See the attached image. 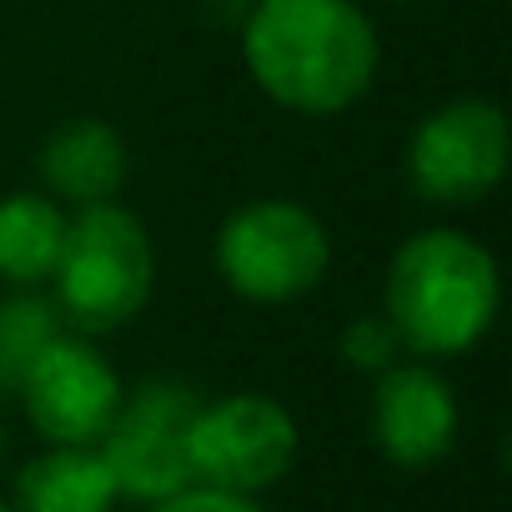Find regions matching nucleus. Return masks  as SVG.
I'll list each match as a JSON object with an SVG mask.
<instances>
[{"label": "nucleus", "mask_w": 512, "mask_h": 512, "mask_svg": "<svg viewBox=\"0 0 512 512\" xmlns=\"http://www.w3.org/2000/svg\"><path fill=\"white\" fill-rule=\"evenodd\" d=\"M61 332V312L51 297L16 292L0 302V392H16L36 352Z\"/></svg>", "instance_id": "ddd939ff"}, {"label": "nucleus", "mask_w": 512, "mask_h": 512, "mask_svg": "<svg viewBox=\"0 0 512 512\" xmlns=\"http://www.w3.org/2000/svg\"><path fill=\"white\" fill-rule=\"evenodd\" d=\"M402 352V337L397 327L387 322V312H372V317H357L347 332H342V357L357 367V372H387Z\"/></svg>", "instance_id": "4468645a"}, {"label": "nucleus", "mask_w": 512, "mask_h": 512, "mask_svg": "<svg viewBox=\"0 0 512 512\" xmlns=\"http://www.w3.org/2000/svg\"><path fill=\"white\" fill-rule=\"evenodd\" d=\"M31 427L56 442V447H91L101 442L106 422L116 417L126 387L116 377V367L101 357V347L86 332H56L36 362L26 367L21 387H16Z\"/></svg>", "instance_id": "6e6552de"}, {"label": "nucleus", "mask_w": 512, "mask_h": 512, "mask_svg": "<svg viewBox=\"0 0 512 512\" xmlns=\"http://www.w3.org/2000/svg\"><path fill=\"white\" fill-rule=\"evenodd\" d=\"M121 502L116 477L101 457V447H56L46 442L41 457H31L16 472V512H111Z\"/></svg>", "instance_id": "9b49d317"}, {"label": "nucleus", "mask_w": 512, "mask_h": 512, "mask_svg": "<svg viewBox=\"0 0 512 512\" xmlns=\"http://www.w3.org/2000/svg\"><path fill=\"white\" fill-rule=\"evenodd\" d=\"M126 141L96 121H66L46 136L41 146V181L61 206H96V201H116L121 181H126Z\"/></svg>", "instance_id": "9d476101"}, {"label": "nucleus", "mask_w": 512, "mask_h": 512, "mask_svg": "<svg viewBox=\"0 0 512 512\" xmlns=\"http://www.w3.org/2000/svg\"><path fill=\"white\" fill-rule=\"evenodd\" d=\"M457 397L432 362H392L372 387V442L392 467H437L457 442Z\"/></svg>", "instance_id": "1a4fd4ad"}, {"label": "nucleus", "mask_w": 512, "mask_h": 512, "mask_svg": "<svg viewBox=\"0 0 512 512\" xmlns=\"http://www.w3.org/2000/svg\"><path fill=\"white\" fill-rule=\"evenodd\" d=\"M66 206L56 196L11 191L0 196V282L36 292L51 282L66 241Z\"/></svg>", "instance_id": "f8f14e48"}, {"label": "nucleus", "mask_w": 512, "mask_h": 512, "mask_svg": "<svg viewBox=\"0 0 512 512\" xmlns=\"http://www.w3.org/2000/svg\"><path fill=\"white\" fill-rule=\"evenodd\" d=\"M241 56L277 106L337 116L367 96L382 46L352 0H251L241 16Z\"/></svg>", "instance_id": "f257e3e1"}, {"label": "nucleus", "mask_w": 512, "mask_h": 512, "mask_svg": "<svg viewBox=\"0 0 512 512\" xmlns=\"http://www.w3.org/2000/svg\"><path fill=\"white\" fill-rule=\"evenodd\" d=\"M0 512H16V507H11V502H0Z\"/></svg>", "instance_id": "dca6fc26"}, {"label": "nucleus", "mask_w": 512, "mask_h": 512, "mask_svg": "<svg viewBox=\"0 0 512 512\" xmlns=\"http://www.w3.org/2000/svg\"><path fill=\"white\" fill-rule=\"evenodd\" d=\"M196 392L186 382L156 377L141 382L136 392L121 397L116 417L101 432V457L116 477L121 502L136 507H156L166 497H176L181 487H191V457H186V427L196 412Z\"/></svg>", "instance_id": "423d86ee"}, {"label": "nucleus", "mask_w": 512, "mask_h": 512, "mask_svg": "<svg viewBox=\"0 0 512 512\" xmlns=\"http://www.w3.org/2000/svg\"><path fill=\"white\" fill-rule=\"evenodd\" d=\"M502 282L482 241L452 226H427L407 236L387 267V322L402 337V352L417 357H462L497 322Z\"/></svg>", "instance_id": "f03ea898"}, {"label": "nucleus", "mask_w": 512, "mask_h": 512, "mask_svg": "<svg viewBox=\"0 0 512 512\" xmlns=\"http://www.w3.org/2000/svg\"><path fill=\"white\" fill-rule=\"evenodd\" d=\"M332 267V236L302 201H246L216 231V272L221 282L262 307H282L322 287Z\"/></svg>", "instance_id": "20e7f679"}, {"label": "nucleus", "mask_w": 512, "mask_h": 512, "mask_svg": "<svg viewBox=\"0 0 512 512\" xmlns=\"http://www.w3.org/2000/svg\"><path fill=\"white\" fill-rule=\"evenodd\" d=\"M146 512H272V507H262V497H246V492H221V487L191 482V487H181L176 497H166Z\"/></svg>", "instance_id": "2eb2a0df"}, {"label": "nucleus", "mask_w": 512, "mask_h": 512, "mask_svg": "<svg viewBox=\"0 0 512 512\" xmlns=\"http://www.w3.org/2000/svg\"><path fill=\"white\" fill-rule=\"evenodd\" d=\"M507 176V116L492 101L462 96L417 121L407 141V181L422 201L477 206Z\"/></svg>", "instance_id": "0eeeda50"}, {"label": "nucleus", "mask_w": 512, "mask_h": 512, "mask_svg": "<svg viewBox=\"0 0 512 512\" xmlns=\"http://www.w3.org/2000/svg\"><path fill=\"white\" fill-rule=\"evenodd\" d=\"M302 432L297 417L267 392H231L216 402H196L186 427L191 482L262 497L297 462Z\"/></svg>", "instance_id": "39448f33"}, {"label": "nucleus", "mask_w": 512, "mask_h": 512, "mask_svg": "<svg viewBox=\"0 0 512 512\" xmlns=\"http://www.w3.org/2000/svg\"><path fill=\"white\" fill-rule=\"evenodd\" d=\"M0 452H6V432H0Z\"/></svg>", "instance_id": "f3484780"}, {"label": "nucleus", "mask_w": 512, "mask_h": 512, "mask_svg": "<svg viewBox=\"0 0 512 512\" xmlns=\"http://www.w3.org/2000/svg\"><path fill=\"white\" fill-rule=\"evenodd\" d=\"M156 282V251L136 211L116 201L76 206V221H66L61 262L51 272V302L71 332L101 337L126 327L146 302Z\"/></svg>", "instance_id": "7ed1b4c3"}]
</instances>
